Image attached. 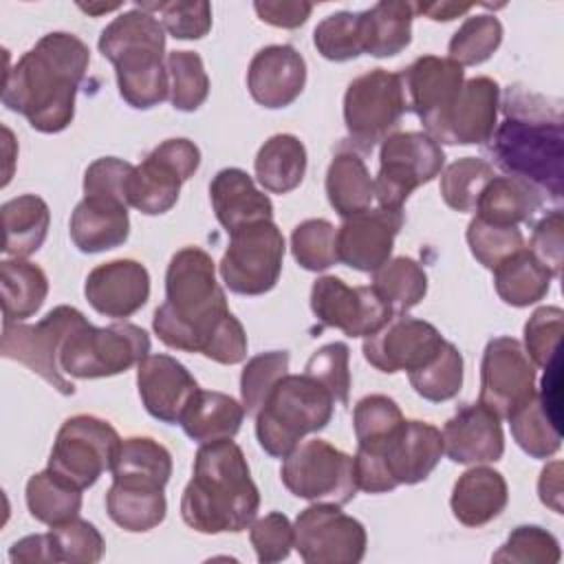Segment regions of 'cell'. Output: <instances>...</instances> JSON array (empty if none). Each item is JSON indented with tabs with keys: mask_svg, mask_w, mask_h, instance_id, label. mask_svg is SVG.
I'll return each mask as SVG.
<instances>
[{
	"mask_svg": "<svg viewBox=\"0 0 564 564\" xmlns=\"http://www.w3.org/2000/svg\"><path fill=\"white\" fill-rule=\"evenodd\" d=\"M88 64L90 51L77 35L46 33L4 73L2 104L37 132H62L75 117V95Z\"/></svg>",
	"mask_w": 564,
	"mask_h": 564,
	"instance_id": "1",
	"label": "cell"
},
{
	"mask_svg": "<svg viewBox=\"0 0 564 564\" xmlns=\"http://www.w3.org/2000/svg\"><path fill=\"white\" fill-rule=\"evenodd\" d=\"M260 507L249 463L231 438L203 443L181 496L183 522L207 535L245 531Z\"/></svg>",
	"mask_w": 564,
	"mask_h": 564,
	"instance_id": "2",
	"label": "cell"
},
{
	"mask_svg": "<svg viewBox=\"0 0 564 564\" xmlns=\"http://www.w3.org/2000/svg\"><path fill=\"white\" fill-rule=\"evenodd\" d=\"M489 141V154L507 176L522 178L555 200L562 198V117L544 97L509 90L505 121Z\"/></svg>",
	"mask_w": 564,
	"mask_h": 564,
	"instance_id": "3",
	"label": "cell"
},
{
	"mask_svg": "<svg viewBox=\"0 0 564 564\" xmlns=\"http://www.w3.org/2000/svg\"><path fill=\"white\" fill-rule=\"evenodd\" d=\"M229 313L212 256L200 247L178 249L165 271V302L152 317L156 337L170 348L205 355Z\"/></svg>",
	"mask_w": 564,
	"mask_h": 564,
	"instance_id": "4",
	"label": "cell"
},
{
	"mask_svg": "<svg viewBox=\"0 0 564 564\" xmlns=\"http://www.w3.org/2000/svg\"><path fill=\"white\" fill-rule=\"evenodd\" d=\"M97 46L112 62L119 95L128 106L150 110L167 99L165 29L156 15L134 4L101 31Z\"/></svg>",
	"mask_w": 564,
	"mask_h": 564,
	"instance_id": "5",
	"label": "cell"
},
{
	"mask_svg": "<svg viewBox=\"0 0 564 564\" xmlns=\"http://www.w3.org/2000/svg\"><path fill=\"white\" fill-rule=\"evenodd\" d=\"M333 394L308 375H284L256 414L260 447L284 458L306 434L324 430L333 419Z\"/></svg>",
	"mask_w": 564,
	"mask_h": 564,
	"instance_id": "6",
	"label": "cell"
},
{
	"mask_svg": "<svg viewBox=\"0 0 564 564\" xmlns=\"http://www.w3.org/2000/svg\"><path fill=\"white\" fill-rule=\"evenodd\" d=\"M150 355V335L137 324L93 326L86 317L66 335L59 348L64 375L75 379L115 377Z\"/></svg>",
	"mask_w": 564,
	"mask_h": 564,
	"instance_id": "7",
	"label": "cell"
},
{
	"mask_svg": "<svg viewBox=\"0 0 564 564\" xmlns=\"http://www.w3.org/2000/svg\"><path fill=\"white\" fill-rule=\"evenodd\" d=\"M282 485L302 500L346 505L357 494L355 458L324 438L297 443L282 463Z\"/></svg>",
	"mask_w": 564,
	"mask_h": 564,
	"instance_id": "8",
	"label": "cell"
},
{
	"mask_svg": "<svg viewBox=\"0 0 564 564\" xmlns=\"http://www.w3.org/2000/svg\"><path fill=\"white\" fill-rule=\"evenodd\" d=\"M84 319V313L75 306L59 304L48 311L37 324L2 322L0 352L4 359H13L40 375L59 394H75L73 381L64 377L59 366V348L66 335Z\"/></svg>",
	"mask_w": 564,
	"mask_h": 564,
	"instance_id": "9",
	"label": "cell"
},
{
	"mask_svg": "<svg viewBox=\"0 0 564 564\" xmlns=\"http://www.w3.org/2000/svg\"><path fill=\"white\" fill-rule=\"evenodd\" d=\"M405 112L401 75L372 68L355 77L344 93V123L355 148L370 152L388 139Z\"/></svg>",
	"mask_w": 564,
	"mask_h": 564,
	"instance_id": "10",
	"label": "cell"
},
{
	"mask_svg": "<svg viewBox=\"0 0 564 564\" xmlns=\"http://www.w3.org/2000/svg\"><path fill=\"white\" fill-rule=\"evenodd\" d=\"M284 236L273 220H258L229 234V245L218 264L220 278L231 293H269L282 273Z\"/></svg>",
	"mask_w": 564,
	"mask_h": 564,
	"instance_id": "11",
	"label": "cell"
},
{
	"mask_svg": "<svg viewBox=\"0 0 564 564\" xmlns=\"http://www.w3.org/2000/svg\"><path fill=\"white\" fill-rule=\"evenodd\" d=\"M445 163V152L427 132H392L381 141L375 198L379 207L403 209L408 196L434 181Z\"/></svg>",
	"mask_w": 564,
	"mask_h": 564,
	"instance_id": "12",
	"label": "cell"
},
{
	"mask_svg": "<svg viewBox=\"0 0 564 564\" xmlns=\"http://www.w3.org/2000/svg\"><path fill=\"white\" fill-rule=\"evenodd\" d=\"M121 447L117 430L93 414H77L57 430L48 469L79 489L93 487L104 471H110Z\"/></svg>",
	"mask_w": 564,
	"mask_h": 564,
	"instance_id": "13",
	"label": "cell"
},
{
	"mask_svg": "<svg viewBox=\"0 0 564 564\" xmlns=\"http://www.w3.org/2000/svg\"><path fill=\"white\" fill-rule=\"evenodd\" d=\"M200 150L189 139H165L139 165H134L126 200L128 207L145 216L170 212L181 194V185L196 174Z\"/></svg>",
	"mask_w": 564,
	"mask_h": 564,
	"instance_id": "14",
	"label": "cell"
},
{
	"mask_svg": "<svg viewBox=\"0 0 564 564\" xmlns=\"http://www.w3.org/2000/svg\"><path fill=\"white\" fill-rule=\"evenodd\" d=\"M295 551L306 564H357L366 555L364 524L339 505L313 502L293 522Z\"/></svg>",
	"mask_w": 564,
	"mask_h": 564,
	"instance_id": "15",
	"label": "cell"
},
{
	"mask_svg": "<svg viewBox=\"0 0 564 564\" xmlns=\"http://www.w3.org/2000/svg\"><path fill=\"white\" fill-rule=\"evenodd\" d=\"M535 392V364L524 346L507 335L489 339L480 361L478 403L502 421L527 405Z\"/></svg>",
	"mask_w": 564,
	"mask_h": 564,
	"instance_id": "16",
	"label": "cell"
},
{
	"mask_svg": "<svg viewBox=\"0 0 564 564\" xmlns=\"http://www.w3.org/2000/svg\"><path fill=\"white\" fill-rule=\"evenodd\" d=\"M311 311L324 326L348 337H368L394 317L372 286H348L335 275H322L313 282Z\"/></svg>",
	"mask_w": 564,
	"mask_h": 564,
	"instance_id": "17",
	"label": "cell"
},
{
	"mask_svg": "<svg viewBox=\"0 0 564 564\" xmlns=\"http://www.w3.org/2000/svg\"><path fill=\"white\" fill-rule=\"evenodd\" d=\"M500 86L491 77H471L456 99L425 128L436 143L480 145L491 139L498 126Z\"/></svg>",
	"mask_w": 564,
	"mask_h": 564,
	"instance_id": "18",
	"label": "cell"
},
{
	"mask_svg": "<svg viewBox=\"0 0 564 564\" xmlns=\"http://www.w3.org/2000/svg\"><path fill=\"white\" fill-rule=\"evenodd\" d=\"M445 344L441 330L416 317L394 315L377 333L364 339V357L379 372H399L416 370L427 364L438 348Z\"/></svg>",
	"mask_w": 564,
	"mask_h": 564,
	"instance_id": "19",
	"label": "cell"
},
{
	"mask_svg": "<svg viewBox=\"0 0 564 564\" xmlns=\"http://www.w3.org/2000/svg\"><path fill=\"white\" fill-rule=\"evenodd\" d=\"M403 220V209L392 207H375L344 218L337 229V260L355 271L375 273L390 260Z\"/></svg>",
	"mask_w": 564,
	"mask_h": 564,
	"instance_id": "20",
	"label": "cell"
},
{
	"mask_svg": "<svg viewBox=\"0 0 564 564\" xmlns=\"http://www.w3.org/2000/svg\"><path fill=\"white\" fill-rule=\"evenodd\" d=\"M359 449L372 454L397 487L425 480L445 454L441 430L416 419L403 421L386 443Z\"/></svg>",
	"mask_w": 564,
	"mask_h": 564,
	"instance_id": "21",
	"label": "cell"
},
{
	"mask_svg": "<svg viewBox=\"0 0 564 564\" xmlns=\"http://www.w3.org/2000/svg\"><path fill=\"white\" fill-rule=\"evenodd\" d=\"M137 388L141 403L150 416L161 423L176 425L200 390L192 372L172 355H148L137 366Z\"/></svg>",
	"mask_w": 564,
	"mask_h": 564,
	"instance_id": "22",
	"label": "cell"
},
{
	"mask_svg": "<svg viewBox=\"0 0 564 564\" xmlns=\"http://www.w3.org/2000/svg\"><path fill=\"white\" fill-rule=\"evenodd\" d=\"M84 295L99 315L126 319L145 306L150 297V273L137 260H110L88 273Z\"/></svg>",
	"mask_w": 564,
	"mask_h": 564,
	"instance_id": "23",
	"label": "cell"
},
{
	"mask_svg": "<svg viewBox=\"0 0 564 564\" xmlns=\"http://www.w3.org/2000/svg\"><path fill=\"white\" fill-rule=\"evenodd\" d=\"M306 62L289 44L260 48L247 70V88L256 104L269 110L291 106L304 90Z\"/></svg>",
	"mask_w": 564,
	"mask_h": 564,
	"instance_id": "24",
	"label": "cell"
},
{
	"mask_svg": "<svg viewBox=\"0 0 564 564\" xmlns=\"http://www.w3.org/2000/svg\"><path fill=\"white\" fill-rule=\"evenodd\" d=\"M401 75L405 110H412L423 126L434 121L460 93L465 70L449 57H416Z\"/></svg>",
	"mask_w": 564,
	"mask_h": 564,
	"instance_id": "25",
	"label": "cell"
},
{
	"mask_svg": "<svg viewBox=\"0 0 564 564\" xmlns=\"http://www.w3.org/2000/svg\"><path fill=\"white\" fill-rule=\"evenodd\" d=\"M443 452L458 465L496 463L505 454L500 419L482 403L460 408L443 425Z\"/></svg>",
	"mask_w": 564,
	"mask_h": 564,
	"instance_id": "26",
	"label": "cell"
},
{
	"mask_svg": "<svg viewBox=\"0 0 564 564\" xmlns=\"http://www.w3.org/2000/svg\"><path fill=\"white\" fill-rule=\"evenodd\" d=\"M70 240L82 253L121 247L130 236L128 205L101 196H84L70 214Z\"/></svg>",
	"mask_w": 564,
	"mask_h": 564,
	"instance_id": "27",
	"label": "cell"
},
{
	"mask_svg": "<svg viewBox=\"0 0 564 564\" xmlns=\"http://www.w3.org/2000/svg\"><path fill=\"white\" fill-rule=\"evenodd\" d=\"M209 200L227 234L258 220H273L271 198L260 192L253 178L240 167H225L216 172L209 183Z\"/></svg>",
	"mask_w": 564,
	"mask_h": 564,
	"instance_id": "28",
	"label": "cell"
},
{
	"mask_svg": "<svg viewBox=\"0 0 564 564\" xmlns=\"http://www.w3.org/2000/svg\"><path fill=\"white\" fill-rule=\"evenodd\" d=\"M509 500V487L500 471L487 465H474L458 476L452 489L449 507L465 527H482L496 520Z\"/></svg>",
	"mask_w": 564,
	"mask_h": 564,
	"instance_id": "29",
	"label": "cell"
},
{
	"mask_svg": "<svg viewBox=\"0 0 564 564\" xmlns=\"http://www.w3.org/2000/svg\"><path fill=\"white\" fill-rule=\"evenodd\" d=\"M544 205V194L516 176H494L480 192L476 216L491 225L518 227L529 223Z\"/></svg>",
	"mask_w": 564,
	"mask_h": 564,
	"instance_id": "30",
	"label": "cell"
},
{
	"mask_svg": "<svg viewBox=\"0 0 564 564\" xmlns=\"http://www.w3.org/2000/svg\"><path fill=\"white\" fill-rule=\"evenodd\" d=\"M110 520L130 533H143L165 520L167 502L163 487L134 480H112L106 494Z\"/></svg>",
	"mask_w": 564,
	"mask_h": 564,
	"instance_id": "31",
	"label": "cell"
},
{
	"mask_svg": "<svg viewBox=\"0 0 564 564\" xmlns=\"http://www.w3.org/2000/svg\"><path fill=\"white\" fill-rule=\"evenodd\" d=\"M245 408L234 397L216 390H198L185 408L178 425L196 443L234 438L242 425Z\"/></svg>",
	"mask_w": 564,
	"mask_h": 564,
	"instance_id": "32",
	"label": "cell"
},
{
	"mask_svg": "<svg viewBox=\"0 0 564 564\" xmlns=\"http://www.w3.org/2000/svg\"><path fill=\"white\" fill-rule=\"evenodd\" d=\"M324 185L330 207L341 218L370 209L375 200V178L355 150H339L333 156Z\"/></svg>",
	"mask_w": 564,
	"mask_h": 564,
	"instance_id": "33",
	"label": "cell"
},
{
	"mask_svg": "<svg viewBox=\"0 0 564 564\" xmlns=\"http://www.w3.org/2000/svg\"><path fill=\"white\" fill-rule=\"evenodd\" d=\"M253 170L267 192L289 194L306 174V148L295 134H273L260 145Z\"/></svg>",
	"mask_w": 564,
	"mask_h": 564,
	"instance_id": "34",
	"label": "cell"
},
{
	"mask_svg": "<svg viewBox=\"0 0 564 564\" xmlns=\"http://www.w3.org/2000/svg\"><path fill=\"white\" fill-rule=\"evenodd\" d=\"M4 245L2 251L11 258H29L35 253L48 234L51 212L44 198L35 194H20L2 203Z\"/></svg>",
	"mask_w": 564,
	"mask_h": 564,
	"instance_id": "35",
	"label": "cell"
},
{
	"mask_svg": "<svg viewBox=\"0 0 564 564\" xmlns=\"http://www.w3.org/2000/svg\"><path fill=\"white\" fill-rule=\"evenodd\" d=\"M0 289L4 322H24L42 308L48 295V278L26 258H7L0 262Z\"/></svg>",
	"mask_w": 564,
	"mask_h": 564,
	"instance_id": "36",
	"label": "cell"
},
{
	"mask_svg": "<svg viewBox=\"0 0 564 564\" xmlns=\"http://www.w3.org/2000/svg\"><path fill=\"white\" fill-rule=\"evenodd\" d=\"M364 53L372 57H392L408 48L412 40L414 9L403 0H383L361 11Z\"/></svg>",
	"mask_w": 564,
	"mask_h": 564,
	"instance_id": "37",
	"label": "cell"
},
{
	"mask_svg": "<svg viewBox=\"0 0 564 564\" xmlns=\"http://www.w3.org/2000/svg\"><path fill=\"white\" fill-rule=\"evenodd\" d=\"M551 280L553 275L527 247L511 253L494 269V286L498 297L516 308L540 302L549 293Z\"/></svg>",
	"mask_w": 564,
	"mask_h": 564,
	"instance_id": "38",
	"label": "cell"
},
{
	"mask_svg": "<svg viewBox=\"0 0 564 564\" xmlns=\"http://www.w3.org/2000/svg\"><path fill=\"white\" fill-rule=\"evenodd\" d=\"M82 491L46 467L26 480V509L37 522L57 527L79 516Z\"/></svg>",
	"mask_w": 564,
	"mask_h": 564,
	"instance_id": "39",
	"label": "cell"
},
{
	"mask_svg": "<svg viewBox=\"0 0 564 564\" xmlns=\"http://www.w3.org/2000/svg\"><path fill=\"white\" fill-rule=\"evenodd\" d=\"M112 480H134L165 487L172 476V454L150 436H130L121 441L112 465Z\"/></svg>",
	"mask_w": 564,
	"mask_h": 564,
	"instance_id": "40",
	"label": "cell"
},
{
	"mask_svg": "<svg viewBox=\"0 0 564 564\" xmlns=\"http://www.w3.org/2000/svg\"><path fill=\"white\" fill-rule=\"evenodd\" d=\"M370 286L394 315H405L425 297L427 273L416 260L408 256H397L375 271Z\"/></svg>",
	"mask_w": 564,
	"mask_h": 564,
	"instance_id": "41",
	"label": "cell"
},
{
	"mask_svg": "<svg viewBox=\"0 0 564 564\" xmlns=\"http://www.w3.org/2000/svg\"><path fill=\"white\" fill-rule=\"evenodd\" d=\"M408 379L414 392L425 401H449L463 388V355L452 341L445 339V344L427 364L408 372Z\"/></svg>",
	"mask_w": 564,
	"mask_h": 564,
	"instance_id": "42",
	"label": "cell"
},
{
	"mask_svg": "<svg viewBox=\"0 0 564 564\" xmlns=\"http://www.w3.org/2000/svg\"><path fill=\"white\" fill-rule=\"evenodd\" d=\"M518 447L531 458H549L562 445V430L535 397L507 419Z\"/></svg>",
	"mask_w": 564,
	"mask_h": 564,
	"instance_id": "43",
	"label": "cell"
},
{
	"mask_svg": "<svg viewBox=\"0 0 564 564\" xmlns=\"http://www.w3.org/2000/svg\"><path fill=\"white\" fill-rule=\"evenodd\" d=\"M489 161L478 156H463L449 163L441 174V196L454 212H474L482 187L494 178Z\"/></svg>",
	"mask_w": 564,
	"mask_h": 564,
	"instance_id": "44",
	"label": "cell"
},
{
	"mask_svg": "<svg viewBox=\"0 0 564 564\" xmlns=\"http://www.w3.org/2000/svg\"><path fill=\"white\" fill-rule=\"evenodd\" d=\"M313 44L324 59L348 62L364 53L361 11H337L326 15L313 31Z\"/></svg>",
	"mask_w": 564,
	"mask_h": 564,
	"instance_id": "45",
	"label": "cell"
},
{
	"mask_svg": "<svg viewBox=\"0 0 564 564\" xmlns=\"http://www.w3.org/2000/svg\"><path fill=\"white\" fill-rule=\"evenodd\" d=\"M170 75V101L181 112L198 110L209 95V77L194 51H172L165 57Z\"/></svg>",
	"mask_w": 564,
	"mask_h": 564,
	"instance_id": "46",
	"label": "cell"
},
{
	"mask_svg": "<svg viewBox=\"0 0 564 564\" xmlns=\"http://www.w3.org/2000/svg\"><path fill=\"white\" fill-rule=\"evenodd\" d=\"M502 42V24L496 15L480 13L467 18L447 44L449 59L458 66H476L487 62Z\"/></svg>",
	"mask_w": 564,
	"mask_h": 564,
	"instance_id": "47",
	"label": "cell"
},
{
	"mask_svg": "<svg viewBox=\"0 0 564 564\" xmlns=\"http://www.w3.org/2000/svg\"><path fill=\"white\" fill-rule=\"evenodd\" d=\"M403 421V412L394 399L386 394H368L359 399L352 410L357 447H377L386 443Z\"/></svg>",
	"mask_w": 564,
	"mask_h": 564,
	"instance_id": "48",
	"label": "cell"
},
{
	"mask_svg": "<svg viewBox=\"0 0 564 564\" xmlns=\"http://www.w3.org/2000/svg\"><path fill=\"white\" fill-rule=\"evenodd\" d=\"M291 253L306 271H326L337 260V229L324 218H308L291 234Z\"/></svg>",
	"mask_w": 564,
	"mask_h": 564,
	"instance_id": "49",
	"label": "cell"
},
{
	"mask_svg": "<svg viewBox=\"0 0 564 564\" xmlns=\"http://www.w3.org/2000/svg\"><path fill=\"white\" fill-rule=\"evenodd\" d=\"M289 361L291 357L286 350H269L251 357L245 364L240 375V399L247 414H258L269 392L289 372Z\"/></svg>",
	"mask_w": 564,
	"mask_h": 564,
	"instance_id": "50",
	"label": "cell"
},
{
	"mask_svg": "<svg viewBox=\"0 0 564 564\" xmlns=\"http://www.w3.org/2000/svg\"><path fill=\"white\" fill-rule=\"evenodd\" d=\"M560 557L562 551L555 535L535 524L516 527L507 542L491 555L494 562L513 564H557Z\"/></svg>",
	"mask_w": 564,
	"mask_h": 564,
	"instance_id": "51",
	"label": "cell"
},
{
	"mask_svg": "<svg viewBox=\"0 0 564 564\" xmlns=\"http://www.w3.org/2000/svg\"><path fill=\"white\" fill-rule=\"evenodd\" d=\"M467 245L471 256L485 267L496 269L505 258L520 251L524 247V236L518 227H502L480 220L478 216L471 218L467 225Z\"/></svg>",
	"mask_w": 564,
	"mask_h": 564,
	"instance_id": "52",
	"label": "cell"
},
{
	"mask_svg": "<svg viewBox=\"0 0 564 564\" xmlns=\"http://www.w3.org/2000/svg\"><path fill=\"white\" fill-rule=\"evenodd\" d=\"M57 562L68 564H95L104 557V538L99 529L82 518H73L57 527H51Z\"/></svg>",
	"mask_w": 564,
	"mask_h": 564,
	"instance_id": "53",
	"label": "cell"
},
{
	"mask_svg": "<svg viewBox=\"0 0 564 564\" xmlns=\"http://www.w3.org/2000/svg\"><path fill=\"white\" fill-rule=\"evenodd\" d=\"M152 15H159L163 29L176 40H200L212 29V4L209 2H141L137 4Z\"/></svg>",
	"mask_w": 564,
	"mask_h": 564,
	"instance_id": "54",
	"label": "cell"
},
{
	"mask_svg": "<svg viewBox=\"0 0 564 564\" xmlns=\"http://www.w3.org/2000/svg\"><path fill=\"white\" fill-rule=\"evenodd\" d=\"M350 350L344 341H330L317 348L304 366V375L322 383L335 399V403L348 405L350 392Z\"/></svg>",
	"mask_w": 564,
	"mask_h": 564,
	"instance_id": "55",
	"label": "cell"
},
{
	"mask_svg": "<svg viewBox=\"0 0 564 564\" xmlns=\"http://www.w3.org/2000/svg\"><path fill=\"white\" fill-rule=\"evenodd\" d=\"M564 311L560 306H540L524 324V350L529 359L546 368L560 352Z\"/></svg>",
	"mask_w": 564,
	"mask_h": 564,
	"instance_id": "56",
	"label": "cell"
},
{
	"mask_svg": "<svg viewBox=\"0 0 564 564\" xmlns=\"http://www.w3.org/2000/svg\"><path fill=\"white\" fill-rule=\"evenodd\" d=\"M249 540L256 549L258 562L271 564L289 557L295 546V531L284 513L271 511L249 524Z\"/></svg>",
	"mask_w": 564,
	"mask_h": 564,
	"instance_id": "57",
	"label": "cell"
},
{
	"mask_svg": "<svg viewBox=\"0 0 564 564\" xmlns=\"http://www.w3.org/2000/svg\"><path fill=\"white\" fill-rule=\"evenodd\" d=\"M132 170V163L117 156H101L93 161L84 172V196H101L128 205L126 187Z\"/></svg>",
	"mask_w": 564,
	"mask_h": 564,
	"instance_id": "58",
	"label": "cell"
},
{
	"mask_svg": "<svg viewBox=\"0 0 564 564\" xmlns=\"http://www.w3.org/2000/svg\"><path fill=\"white\" fill-rule=\"evenodd\" d=\"M529 251L553 278L560 275L564 260V218L560 209H553L538 220L531 234Z\"/></svg>",
	"mask_w": 564,
	"mask_h": 564,
	"instance_id": "59",
	"label": "cell"
},
{
	"mask_svg": "<svg viewBox=\"0 0 564 564\" xmlns=\"http://www.w3.org/2000/svg\"><path fill=\"white\" fill-rule=\"evenodd\" d=\"M253 9L258 18L271 26L297 29L308 20L313 4L304 0H258L253 2Z\"/></svg>",
	"mask_w": 564,
	"mask_h": 564,
	"instance_id": "60",
	"label": "cell"
},
{
	"mask_svg": "<svg viewBox=\"0 0 564 564\" xmlns=\"http://www.w3.org/2000/svg\"><path fill=\"white\" fill-rule=\"evenodd\" d=\"M9 562L11 564H37V562L57 564L51 533H33L13 542L9 549Z\"/></svg>",
	"mask_w": 564,
	"mask_h": 564,
	"instance_id": "61",
	"label": "cell"
},
{
	"mask_svg": "<svg viewBox=\"0 0 564 564\" xmlns=\"http://www.w3.org/2000/svg\"><path fill=\"white\" fill-rule=\"evenodd\" d=\"M538 496L542 505H546L555 513H562V463L560 460H553L542 469L538 480Z\"/></svg>",
	"mask_w": 564,
	"mask_h": 564,
	"instance_id": "62",
	"label": "cell"
},
{
	"mask_svg": "<svg viewBox=\"0 0 564 564\" xmlns=\"http://www.w3.org/2000/svg\"><path fill=\"white\" fill-rule=\"evenodd\" d=\"M416 13L427 15L434 22H449L458 15H465L474 9V4H458V2H430V4H412Z\"/></svg>",
	"mask_w": 564,
	"mask_h": 564,
	"instance_id": "63",
	"label": "cell"
},
{
	"mask_svg": "<svg viewBox=\"0 0 564 564\" xmlns=\"http://www.w3.org/2000/svg\"><path fill=\"white\" fill-rule=\"evenodd\" d=\"M121 4H79L82 11L90 13V15H99V13H108V11H115L119 9Z\"/></svg>",
	"mask_w": 564,
	"mask_h": 564,
	"instance_id": "64",
	"label": "cell"
}]
</instances>
